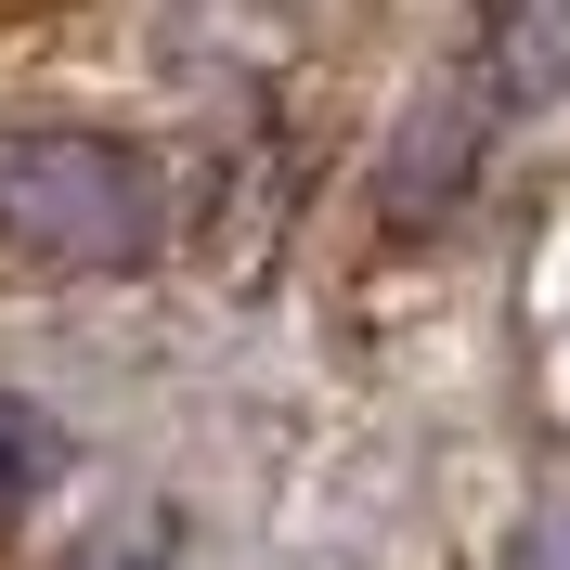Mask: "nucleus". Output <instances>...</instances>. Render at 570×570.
Wrapping results in <instances>:
<instances>
[{
  "instance_id": "nucleus-4",
  "label": "nucleus",
  "mask_w": 570,
  "mask_h": 570,
  "mask_svg": "<svg viewBox=\"0 0 570 570\" xmlns=\"http://www.w3.org/2000/svg\"><path fill=\"white\" fill-rule=\"evenodd\" d=\"M66 570H181V519L169 505H130V519H105L91 544H66Z\"/></svg>"
},
{
  "instance_id": "nucleus-1",
  "label": "nucleus",
  "mask_w": 570,
  "mask_h": 570,
  "mask_svg": "<svg viewBox=\"0 0 570 570\" xmlns=\"http://www.w3.org/2000/svg\"><path fill=\"white\" fill-rule=\"evenodd\" d=\"M0 247L52 273H130L169 247V169L117 130H0Z\"/></svg>"
},
{
  "instance_id": "nucleus-2",
  "label": "nucleus",
  "mask_w": 570,
  "mask_h": 570,
  "mask_svg": "<svg viewBox=\"0 0 570 570\" xmlns=\"http://www.w3.org/2000/svg\"><path fill=\"white\" fill-rule=\"evenodd\" d=\"M505 78L493 52H480V27L441 52V66L415 78V105L390 117V156H376V208L402 220V234H428V220H454L466 195H480V169H493V142H505Z\"/></svg>"
},
{
  "instance_id": "nucleus-5",
  "label": "nucleus",
  "mask_w": 570,
  "mask_h": 570,
  "mask_svg": "<svg viewBox=\"0 0 570 570\" xmlns=\"http://www.w3.org/2000/svg\"><path fill=\"white\" fill-rule=\"evenodd\" d=\"M505 570H570V493L544 505V519H519V544H505Z\"/></svg>"
},
{
  "instance_id": "nucleus-3",
  "label": "nucleus",
  "mask_w": 570,
  "mask_h": 570,
  "mask_svg": "<svg viewBox=\"0 0 570 570\" xmlns=\"http://www.w3.org/2000/svg\"><path fill=\"white\" fill-rule=\"evenodd\" d=\"M52 466H66V441H52V415H39L27 390H0V519L52 493Z\"/></svg>"
}]
</instances>
